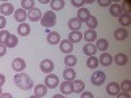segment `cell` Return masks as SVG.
<instances>
[{
	"label": "cell",
	"instance_id": "49",
	"mask_svg": "<svg viewBox=\"0 0 131 98\" xmlns=\"http://www.w3.org/2000/svg\"><path fill=\"white\" fill-rule=\"evenodd\" d=\"M3 94V88H0V95Z\"/></svg>",
	"mask_w": 131,
	"mask_h": 98
},
{
	"label": "cell",
	"instance_id": "37",
	"mask_svg": "<svg viewBox=\"0 0 131 98\" xmlns=\"http://www.w3.org/2000/svg\"><path fill=\"white\" fill-rule=\"evenodd\" d=\"M71 4L73 5V7H76V8H81L83 7V4H85V2L84 0H71Z\"/></svg>",
	"mask_w": 131,
	"mask_h": 98
},
{
	"label": "cell",
	"instance_id": "48",
	"mask_svg": "<svg viewBox=\"0 0 131 98\" xmlns=\"http://www.w3.org/2000/svg\"><path fill=\"white\" fill-rule=\"evenodd\" d=\"M29 98H39V97H37V95H31V97H29Z\"/></svg>",
	"mask_w": 131,
	"mask_h": 98
},
{
	"label": "cell",
	"instance_id": "18",
	"mask_svg": "<svg viewBox=\"0 0 131 98\" xmlns=\"http://www.w3.org/2000/svg\"><path fill=\"white\" fill-rule=\"evenodd\" d=\"M63 79H64V81H73V80H76V72H75V69L73 68H67V69H64V72H63Z\"/></svg>",
	"mask_w": 131,
	"mask_h": 98
},
{
	"label": "cell",
	"instance_id": "2",
	"mask_svg": "<svg viewBox=\"0 0 131 98\" xmlns=\"http://www.w3.org/2000/svg\"><path fill=\"white\" fill-rule=\"evenodd\" d=\"M57 24V15L52 12V10H47V12L43 13L42 18H41V25L45 26L46 29L51 28Z\"/></svg>",
	"mask_w": 131,
	"mask_h": 98
},
{
	"label": "cell",
	"instance_id": "46",
	"mask_svg": "<svg viewBox=\"0 0 131 98\" xmlns=\"http://www.w3.org/2000/svg\"><path fill=\"white\" fill-rule=\"evenodd\" d=\"M52 98H63V94H55L52 95Z\"/></svg>",
	"mask_w": 131,
	"mask_h": 98
},
{
	"label": "cell",
	"instance_id": "16",
	"mask_svg": "<svg viewBox=\"0 0 131 98\" xmlns=\"http://www.w3.org/2000/svg\"><path fill=\"white\" fill-rule=\"evenodd\" d=\"M89 17H91V12L86 8H80L78 10V17H76V18H78L80 22H85Z\"/></svg>",
	"mask_w": 131,
	"mask_h": 98
},
{
	"label": "cell",
	"instance_id": "30",
	"mask_svg": "<svg viewBox=\"0 0 131 98\" xmlns=\"http://www.w3.org/2000/svg\"><path fill=\"white\" fill-rule=\"evenodd\" d=\"M64 0H52V2H50V5L52 8V12L54 10H62L64 8Z\"/></svg>",
	"mask_w": 131,
	"mask_h": 98
},
{
	"label": "cell",
	"instance_id": "45",
	"mask_svg": "<svg viewBox=\"0 0 131 98\" xmlns=\"http://www.w3.org/2000/svg\"><path fill=\"white\" fill-rule=\"evenodd\" d=\"M0 98H13V97H12L10 93H3L2 95H0Z\"/></svg>",
	"mask_w": 131,
	"mask_h": 98
},
{
	"label": "cell",
	"instance_id": "20",
	"mask_svg": "<svg viewBox=\"0 0 131 98\" xmlns=\"http://www.w3.org/2000/svg\"><path fill=\"white\" fill-rule=\"evenodd\" d=\"M83 38L88 42V43H92V42H94L96 39H97V33H96V30H86L84 34H83Z\"/></svg>",
	"mask_w": 131,
	"mask_h": 98
},
{
	"label": "cell",
	"instance_id": "34",
	"mask_svg": "<svg viewBox=\"0 0 131 98\" xmlns=\"http://www.w3.org/2000/svg\"><path fill=\"white\" fill-rule=\"evenodd\" d=\"M21 8H23L24 10L25 9L31 10L33 8H34V0H23V2H21Z\"/></svg>",
	"mask_w": 131,
	"mask_h": 98
},
{
	"label": "cell",
	"instance_id": "33",
	"mask_svg": "<svg viewBox=\"0 0 131 98\" xmlns=\"http://www.w3.org/2000/svg\"><path fill=\"white\" fill-rule=\"evenodd\" d=\"M85 24H86V26L89 28V30H94L97 28V25H98V21H97V18L94 16L91 15V17L85 21Z\"/></svg>",
	"mask_w": 131,
	"mask_h": 98
},
{
	"label": "cell",
	"instance_id": "27",
	"mask_svg": "<svg viewBox=\"0 0 131 98\" xmlns=\"http://www.w3.org/2000/svg\"><path fill=\"white\" fill-rule=\"evenodd\" d=\"M76 63H78V58L75 55H67L64 58V64H66V67H68V68L75 67Z\"/></svg>",
	"mask_w": 131,
	"mask_h": 98
},
{
	"label": "cell",
	"instance_id": "21",
	"mask_svg": "<svg viewBox=\"0 0 131 98\" xmlns=\"http://www.w3.org/2000/svg\"><path fill=\"white\" fill-rule=\"evenodd\" d=\"M94 46H96L97 50H100V51H104V52H105V51L109 48V42H107V39H105V38H98Z\"/></svg>",
	"mask_w": 131,
	"mask_h": 98
},
{
	"label": "cell",
	"instance_id": "41",
	"mask_svg": "<svg viewBox=\"0 0 131 98\" xmlns=\"http://www.w3.org/2000/svg\"><path fill=\"white\" fill-rule=\"evenodd\" d=\"M5 54H7V46H5V45H2V43H0V58L4 56Z\"/></svg>",
	"mask_w": 131,
	"mask_h": 98
},
{
	"label": "cell",
	"instance_id": "14",
	"mask_svg": "<svg viewBox=\"0 0 131 98\" xmlns=\"http://www.w3.org/2000/svg\"><path fill=\"white\" fill-rule=\"evenodd\" d=\"M59 86H60L59 89H60L62 94H71L73 92V85L71 81H63Z\"/></svg>",
	"mask_w": 131,
	"mask_h": 98
},
{
	"label": "cell",
	"instance_id": "35",
	"mask_svg": "<svg viewBox=\"0 0 131 98\" xmlns=\"http://www.w3.org/2000/svg\"><path fill=\"white\" fill-rule=\"evenodd\" d=\"M9 35H10V33L8 30H0V43H2V45H5V42L8 41Z\"/></svg>",
	"mask_w": 131,
	"mask_h": 98
},
{
	"label": "cell",
	"instance_id": "13",
	"mask_svg": "<svg viewBox=\"0 0 131 98\" xmlns=\"http://www.w3.org/2000/svg\"><path fill=\"white\" fill-rule=\"evenodd\" d=\"M47 42L50 45H59L60 42V34L58 31H50L47 34Z\"/></svg>",
	"mask_w": 131,
	"mask_h": 98
},
{
	"label": "cell",
	"instance_id": "31",
	"mask_svg": "<svg viewBox=\"0 0 131 98\" xmlns=\"http://www.w3.org/2000/svg\"><path fill=\"white\" fill-rule=\"evenodd\" d=\"M86 67L91 69H96L98 67V59L96 56H88V59H86Z\"/></svg>",
	"mask_w": 131,
	"mask_h": 98
},
{
	"label": "cell",
	"instance_id": "1",
	"mask_svg": "<svg viewBox=\"0 0 131 98\" xmlns=\"http://www.w3.org/2000/svg\"><path fill=\"white\" fill-rule=\"evenodd\" d=\"M15 85L17 86L18 89H23V90H29L31 88H34V84H33V80L29 75L24 73V72H20L15 75Z\"/></svg>",
	"mask_w": 131,
	"mask_h": 98
},
{
	"label": "cell",
	"instance_id": "11",
	"mask_svg": "<svg viewBox=\"0 0 131 98\" xmlns=\"http://www.w3.org/2000/svg\"><path fill=\"white\" fill-rule=\"evenodd\" d=\"M106 93H107L109 95H117L118 93H121L119 84H117L115 81H114V82H110V84H107V86H106Z\"/></svg>",
	"mask_w": 131,
	"mask_h": 98
},
{
	"label": "cell",
	"instance_id": "15",
	"mask_svg": "<svg viewBox=\"0 0 131 98\" xmlns=\"http://www.w3.org/2000/svg\"><path fill=\"white\" fill-rule=\"evenodd\" d=\"M33 89H34V95H37V97H39V98L45 97V95L47 94V88H46L45 84H38V85H36Z\"/></svg>",
	"mask_w": 131,
	"mask_h": 98
},
{
	"label": "cell",
	"instance_id": "25",
	"mask_svg": "<svg viewBox=\"0 0 131 98\" xmlns=\"http://www.w3.org/2000/svg\"><path fill=\"white\" fill-rule=\"evenodd\" d=\"M68 28H70L71 31H79L80 28H81V22L78 18H71L68 21Z\"/></svg>",
	"mask_w": 131,
	"mask_h": 98
},
{
	"label": "cell",
	"instance_id": "44",
	"mask_svg": "<svg viewBox=\"0 0 131 98\" xmlns=\"http://www.w3.org/2000/svg\"><path fill=\"white\" fill-rule=\"evenodd\" d=\"M4 82H5V76L0 73V88H2V86L4 85Z\"/></svg>",
	"mask_w": 131,
	"mask_h": 98
},
{
	"label": "cell",
	"instance_id": "39",
	"mask_svg": "<svg viewBox=\"0 0 131 98\" xmlns=\"http://www.w3.org/2000/svg\"><path fill=\"white\" fill-rule=\"evenodd\" d=\"M97 4L100 7H109L112 5V2L110 0H97Z\"/></svg>",
	"mask_w": 131,
	"mask_h": 98
},
{
	"label": "cell",
	"instance_id": "12",
	"mask_svg": "<svg viewBox=\"0 0 131 98\" xmlns=\"http://www.w3.org/2000/svg\"><path fill=\"white\" fill-rule=\"evenodd\" d=\"M128 37V31L126 30V28H118L114 31V38L115 41H125Z\"/></svg>",
	"mask_w": 131,
	"mask_h": 98
},
{
	"label": "cell",
	"instance_id": "22",
	"mask_svg": "<svg viewBox=\"0 0 131 98\" xmlns=\"http://www.w3.org/2000/svg\"><path fill=\"white\" fill-rule=\"evenodd\" d=\"M81 39H83V33H80V31H71L68 34V41L72 43V45L80 42Z\"/></svg>",
	"mask_w": 131,
	"mask_h": 98
},
{
	"label": "cell",
	"instance_id": "19",
	"mask_svg": "<svg viewBox=\"0 0 131 98\" xmlns=\"http://www.w3.org/2000/svg\"><path fill=\"white\" fill-rule=\"evenodd\" d=\"M17 33H18V35H21V37H26V35H29L30 34V25H28V24H20L18 26H17Z\"/></svg>",
	"mask_w": 131,
	"mask_h": 98
},
{
	"label": "cell",
	"instance_id": "6",
	"mask_svg": "<svg viewBox=\"0 0 131 98\" xmlns=\"http://www.w3.org/2000/svg\"><path fill=\"white\" fill-rule=\"evenodd\" d=\"M0 13H2V16H10L12 13H15V7L13 4L10 3H3L0 4Z\"/></svg>",
	"mask_w": 131,
	"mask_h": 98
},
{
	"label": "cell",
	"instance_id": "8",
	"mask_svg": "<svg viewBox=\"0 0 131 98\" xmlns=\"http://www.w3.org/2000/svg\"><path fill=\"white\" fill-rule=\"evenodd\" d=\"M59 48H60L62 52L68 54V55H70V54L72 52V50H73V45H72L68 39H63V41L59 42Z\"/></svg>",
	"mask_w": 131,
	"mask_h": 98
},
{
	"label": "cell",
	"instance_id": "5",
	"mask_svg": "<svg viewBox=\"0 0 131 98\" xmlns=\"http://www.w3.org/2000/svg\"><path fill=\"white\" fill-rule=\"evenodd\" d=\"M39 68H41V71L43 72V73H51L52 71H54V63H52V60H50V59H45V60H42L41 62V65H39Z\"/></svg>",
	"mask_w": 131,
	"mask_h": 98
},
{
	"label": "cell",
	"instance_id": "50",
	"mask_svg": "<svg viewBox=\"0 0 131 98\" xmlns=\"http://www.w3.org/2000/svg\"><path fill=\"white\" fill-rule=\"evenodd\" d=\"M63 98H66V97H63Z\"/></svg>",
	"mask_w": 131,
	"mask_h": 98
},
{
	"label": "cell",
	"instance_id": "47",
	"mask_svg": "<svg viewBox=\"0 0 131 98\" xmlns=\"http://www.w3.org/2000/svg\"><path fill=\"white\" fill-rule=\"evenodd\" d=\"M39 3H41V4H47V3H50V2H49V0H39Z\"/></svg>",
	"mask_w": 131,
	"mask_h": 98
},
{
	"label": "cell",
	"instance_id": "3",
	"mask_svg": "<svg viewBox=\"0 0 131 98\" xmlns=\"http://www.w3.org/2000/svg\"><path fill=\"white\" fill-rule=\"evenodd\" d=\"M45 85L47 89H55L57 86H59V77L54 73H49L45 77Z\"/></svg>",
	"mask_w": 131,
	"mask_h": 98
},
{
	"label": "cell",
	"instance_id": "43",
	"mask_svg": "<svg viewBox=\"0 0 131 98\" xmlns=\"http://www.w3.org/2000/svg\"><path fill=\"white\" fill-rule=\"evenodd\" d=\"M117 98H131L128 92H122V93H118L117 94Z\"/></svg>",
	"mask_w": 131,
	"mask_h": 98
},
{
	"label": "cell",
	"instance_id": "9",
	"mask_svg": "<svg viewBox=\"0 0 131 98\" xmlns=\"http://www.w3.org/2000/svg\"><path fill=\"white\" fill-rule=\"evenodd\" d=\"M15 20L18 21L20 24H24V21L28 18V13H26V10H24L23 8H18V9H15Z\"/></svg>",
	"mask_w": 131,
	"mask_h": 98
},
{
	"label": "cell",
	"instance_id": "26",
	"mask_svg": "<svg viewBox=\"0 0 131 98\" xmlns=\"http://www.w3.org/2000/svg\"><path fill=\"white\" fill-rule=\"evenodd\" d=\"M110 15L113 17H119L122 15V5H119V4H112L110 5Z\"/></svg>",
	"mask_w": 131,
	"mask_h": 98
},
{
	"label": "cell",
	"instance_id": "17",
	"mask_svg": "<svg viewBox=\"0 0 131 98\" xmlns=\"http://www.w3.org/2000/svg\"><path fill=\"white\" fill-rule=\"evenodd\" d=\"M98 63H101L104 67H109V65L113 63V56L107 52H102V55L98 59Z\"/></svg>",
	"mask_w": 131,
	"mask_h": 98
},
{
	"label": "cell",
	"instance_id": "10",
	"mask_svg": "<svg viewBox=\"0 0 131 98\" xmlns=\"http://www.w3.org/2000/svg\"><path fill=\"white\" fill-rule=\"evenodd\" d=\"M28 18L31 21V22H37V21H39L42 18L41 10L38 8H33L31 10H29V12H28Z\"/></svg>",
	"mask_w": 131,
	"mask_h": 98
},
{
	"label": "cell",
	"instance_id": "7",
	"mask_svg": "<svg viewBox=\"0 0 131 98\" xmlns=\"http://www.w3.org/2000/svg\"><path fill=\"white\" fill-rule=\"evenodd\" d=\"M12 68H13L17 73H20V72H23V71L26 68V63H25L24 59L16 58V59H13V62H12Z\"/></svg>",
	"mask_w": 131,
	"mask_h": 98
},
{
	"label": "cell",
	"instance_id": "23",
	"mask_svg": "<svg viewBox=\"0 0 131 98\" xmlns=\"http://www.w3.org/2000/svg\"><path fill=\"white\" fill-rule=\"evenodd\" d=\"M72 85H73V92L75 93H83L84 89H85V84H84L83 80H73Z\"/></svg>",
	"mask_w": 131,
	"mask_h": 98
},
{
	"label": "cell",
	"instance_id": "24",
	"mask_svg": "<svg viewBox=\"0 0 131 98\" xmlns=\"http://www.w3.org/2000/svg\"><path fill=\"white\" fill-rule=\"evenodd\" d=\"M83 51H84V54L86 56H94L97 48H96V46L93 45V43H86V45L84 46V48H83Z\"/></svg>",
	"mask_w": 131,
	"mask_h": 98
},
{
	"label": "cell",
	"instance_id": "38",
	"mask_svg": "<svg viewBox=\"0 0 131 98\" xmlns=\"http://www.w3.org/2000/svg\"><path fill=\"white\" fill-rule=\"evenodd\" d=\"M130 4H131V2L130 0H127V2H123V7H122V10L125 9V13H127V15H130Z\"/></svg>",
	"mask_w": 131,
	"mask_h": 98
},
{
	"label": "cell",
	"instance_id": "36",
	"mask_svg": "<svg viewBox=\"0 0 131 98\" xmlns=\"http://www.w3.org/2000/svg\"><path fill=\"white\" fill-rule=\"evenodd\" d=\"M119 88H121V90H123V92H130V89H131V81L130 80H125L121 85H119Z\"/></svg>",
	"mask_w": 131,
	"mask_h": 98
},
{
	"label": "cell",
	"instance_id": "29",
	"mask_svg": "<svg viewBox=\"0 0 131 98\" xmlns=\"http://www.w3.org/2000/svg\"><path fill=\"white\" fill-rule=\"evenodd\" d=\"M131 22V16L127 15V13H122L119 16V25H122V28H126L128 26Z\"/></svg>",
	"mask_w": 131,
	"mask_h": 98
},
{
	"label": "cell",
	"instance_id": "28",
	"mask_svg": "<svg viewBox=\"0 0 131 98\" xmlns=\"http://www.w3.org/2000/svg\"><path fill=\"white\" fill-rule=\"evenodd\" d=\"M115 64H118V65H126L127 64V62H128V58H127V55L126 54H117L115 55Z\"/></svg>",
	"mask_w": 131,
	"mask_h": 98
},
{
	"label": "cell",
	"instance_id": "42",
	"mask_svg": "<svg viewBox=\"0 0 131 98\" xmlns=\"http://www.w3.org/2000/svg\"><path fill=\"white\" fill-rule=\"evenodd\" d=\"M80 94H81L80 98H94L91 92H83V93H80Z\"/></svg>",
	"mask_w": 131,
	"mask_h": 98
},
{
	"label": "cell",
	"instance_id": "32",
	"mask_svg": "<svg viewBox=\"0 0 131 98\" xmlns=\"http://www.w3.org/2000/svg\"><path fill=\"white\" fill-rule=\"evenodd\" d=\"M17 43H18V38L16 35H13V34H10L9 38H8V41L5 42V46L9 47V48H13V47L17 46Z\"/></svg>",
	"mask_w": 131,
	"mask_h": 98
},
{
	"label": "cell",
	"instance_id": "40",
	"mask_svg": "<svg viewBox=\"0 0 131 98\" xmlns=\"http://www.w3.org/2000/svg\"><path fill=\"white\" fill-rule=\"evenodd\" d=\"M5 25H7L5 17H4V16H0V30H3V29L5 28Z\"/></svg>",
	"mask_w": 131,
	"mask_h": 98
},
{
	"label": "cell",
	"instance_id": "4",
	"mask_svg": "<svg viewBox=\"0 0 131 98\" xmlns=\"http://www.w3.org/2000/svg\"><path fill=\"white\" fill-rule=\"evenodd\" d=\"M106 80V75L101 71H96L92 76H91V82L94 85V86H101Z\"/></svg>",
	"mask_w": 131,
	"mask_h": 98
}]
</instances>
